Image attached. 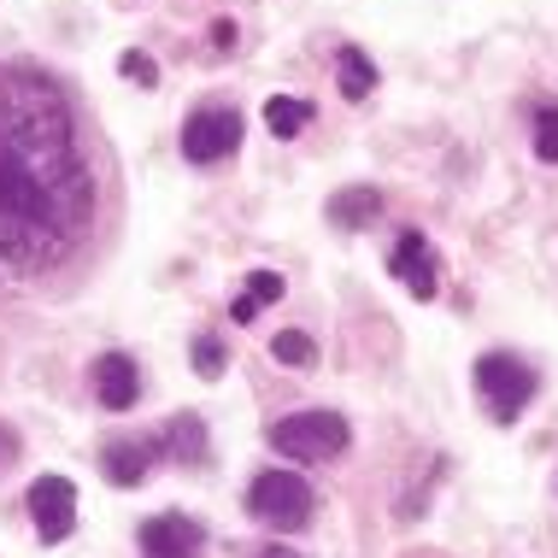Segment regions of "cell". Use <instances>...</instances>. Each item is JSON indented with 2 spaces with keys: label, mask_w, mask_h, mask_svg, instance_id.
I'll list each match as a JSON object with an SVG mask.
<instances>
[{
  "label": "cell",
  "mask_w": 558,
  "mask_h": 558,
  "mask_svg": "<svg viewBox=\"0 0 558 558\" xmlns=\"http://www.w3.org/2000/svg\"><path fill=\"white\" fill-rule=\"evenodd\" d=\"M247 300H253V306L282 300V277H277V270H247Z\"/></svg>",
  "instance_id": "obj_17"
},
{
  "label": "cell",
  "mask_w": 558,
  "mask_h": 558,
  "mask_svg": "<svg viewBox=\"0 0 558 558\" xmlns=\"http://www.w3.org/2000/svg\"><path fill=\"white\" fill-rule=\"evenodd\" d=\"M159 441H112L107 452H100V471H107L118 488H135V482H147V471H154V459H159Z\"/></svg>",
  "instance_id": "obj_10"
},
{
  "label": "cell",
  "mask_w": 558,
  "mask_h": 558,
  "mask_svg": "<svg viewBox=\"0 0 558 558\" xmlns=\"http://www.w3.org/2000/svg\"><path fill=\"white\" fill-rule=\"evenodd\" d=\"M230 318H235V324H253V318H259V306H253L247 294H235V300H230Z\"/></svg>",
  "instance_id": "obj_20"
},
{
  "label": "cell",
  "mask_w": 558,
  "mask_h": 558,
  "mask_svg": "<svg viewBox=\"0 0 558 558\" xmlns=\"http://www.w3.org/2000/svg\"><path fill=\"white\" fill-rule=\"evenodd\" d=\"M265 558H300V553H282V547H270V553H265Z\"/></svg>",
  "instance_id": "obj_22"
},
{
  "label": "cell",
  "mask_w": 558,
  "mask_h": 558,
  "mask_svg": "<svg viewBox=\"0 0 558 558\" xmlns=\"http://www.w3.org/2000/svg\"><path fill=\"white\" fill-rule=\"evenodd\" d=\"M476 395L494 424H518V412L535 400V371L518 353H482L476 359Z\"/></svg>",
  "instance_id": "obj_3"
},
{
  "label": "cell",
  "mask_w": 558,
  "mask_h": 558,
  "mask_svg": "<svg viewBox=\"0 0 558 558\" xmlns=\"http://www.w3.org/2000/svg\"><path fill=\"white\" fill-rule=\"evenodd\" d=\"M336 83H341V95H347V100H365L371 88H376L371 53H365V48H341V53H336Z\"/></svg>",
  "instance_id": "obj_12"
},
{
  "label": "cell",
  "mask_w": 558,
  "mask_h": 558,
  "mask_svg": "<svg viewBox=\"0 0 558 558\" xmlns=\"http://www.w3.org/2000/svg\"><path fill=\"white\" fill-rule=\"evenodd\" d=\"M241 135L247 130H241L235 107H201V112H189V124H183V159L189 165H218L241 147Z\"/></svg>",
  "instance_id": "obj_5"
},
{
  "label": "cell",
  "mask_w": 558,
  "mask_h": 558,
  "mask_svg": "<svg viewBox=\"0 0 558 558\" xmlns=\"http://www.w3.org/2000/svg\"><path fill=\"white\" fill-rule=\"evenodd\" d=\"M395 277L412 289L417 300H435L441 294V259H435V247H429V235L424 230H405L400 241H395Z\"/></svg>",
  "instance_id": "obj_7"
},
{
  "label": "cell",
  "mask_w": 558,
  "mask_h": 558,
  "mask_svg": "<svg viewBox=\"0 0 558 558\" xmlns=\"http://www.w3.org/2000/svg\"><path fill=\"white\" fill-rule=\"evenodd\" d=\"M265 441H270V452H282V459H294V464H324V459H336V452H347L353 429H347L341 412L312 405V412L277 417V424L265 429Z\"/></svg>",
  "instance_id": "obj_2"
},
{
  "label": "cell",
  "mask_w": 558,
  "mask_h": 558,
  "mask_svg": "<svg viewBox=\"0 0 558 558\" xmlns=\"http://www.w3.org/2000/svg\"><path fill=\"white\" fill-rule=\"evenodd\" d=\"M247 518H259L265 530H306L312 523V488L294 471H265L247 488Z\"/></svg>",
  "instance_id": "obj_4"
},
{
  "label": "cell",
  "mask_w": 558,
  "mask_h": 558,
  "mask_svg": "<svg viewBox=\"0 0 558 558\" xmlns=\"http://www.w3.org/2000/svg\"><path fill=\"white\" fill-rule=\"evenodd\" d=\"M29 518H36V535L48 541H65L71 530H77V488H71V476H36L24 494Z\"/></svg>",
  "instance_id": "obj_6"
},
{
  "label": "cell",
  "mask_w": 558,
  "mask_h": 558,
  "mask_svg": "<svg viewBox=\"0 0 558 558\" xmlns=\"http://www.w3.org/2000/svg\"><path fill=\"white\" fill-rule=\"evenodd\" d=\"M213 41H218V48H230V41H235V24L218 19V24H213Z\"/></svg>",
  "instance_id": "obj_21"
},
{
  "label": "cell",
  "mask_w": 558,
  "mask_h": 558,
  "mask_svg": "<svg viewBox=\"0 0 558 558\" xmlns=\"http://www.w3.org/2000/svg\"><path fill=\"white\" fill-rule=\"evenodd\" d=\"M535 154L547 159V165H558V107H541L535 112Z\"/></svg>",
  "instance_id": "obj_16"
},
{
  "label": "cell",
  "mask_w": 558,
  "mask_h": 558,
  "mask_svg": "<svg viewBox=\"0 0 558 558\" xmlns=\"http://www.w3.org/2000/svg\"><path fill=\"white\" fill-rule=\"evenodd\" d=\"M376 213H383V194L376 189H341L329 201V223H341V230H365V223H376Z\"/></svg>",
  "instance_id": "obj_11"
},
{
  "label": "cell",
  "mask_w": 558,
  "mask_h": 558,
  "mask_svg": "<svg viewBox=\"0 0 558 558\" xmlns=\"http://www.w3.org/2000/svg\"><path fill=\"white\" fill-rule=\"evenodd\" d=\"M206 547V530L183 511H159V518L142 523V553L147 558H194Z\"/></svg>",
  "instance_id": "obj_8"
},
{
  "label": "cell",
  "mask_w": 558,
  "mask_h": 558,
  "mask_svg": "<svg viewBox=\"0 0 558 558\" xmlns=\"http://www.w3.org/2000/svg\"><path fill=\"white\" fill-rule=\"evenodd\" d=\"M165 452L171 459H183V464H201L206 459V424L201 417H171V429H165Z\"/></svg>",
  "instance_id": "obj_14"
},
{
  "label": "cell",
  "mask_w": 558,
  "mask_h": 558,
  "mask_svg": "<svg viewBox=\"0 0 558 558\" xmlns=\"http://www.w3.org/2000/svg\"><path fill=\"white\" fill-rule=\"evenodd\" d=\"M95 165L65 88L36 65H0V277L36 282L95 230Z\"/></svg>",
  "instance_id": "obj_1"
},
{
  "label": "cell",
  "mask_w": 558,
  "mask_h": 558,
  "mask_svg": "<svg viewBox=\"0 0 558 558\" xmlns=\"http://www.w3.org/2000/svg\"><path fill=\"white\" fill-rule=\"evenodd\" d=\"M312 124V107L306 100H294V95H270L265 100V130L277 135V142H289V135H300Z\"/></svg>",
  "instance_id": "obj_13"
},
{
  "label": "cell",
  "mask_w": 558,
  "mask_h": 558,
  "mask_svg": "<svg viewBox=\"0 0 558 558\" xmlns=\"http://www.w3.org/2000/svg\"><path fill=\"white\" fill-rule=\"evenodd\" d=\"M95 395L107 412H130L135 400H142V371H135V359L130 353H107L95 365Z\"/></svg>",
  "instance_id": "obj_9"
},
{
  "label": "cell",
  "mask_w": 558,
  "mask_h": 558,
  "mask_svg": "<svg viewBox=\"0 0 558 558\" xmlns=\"http://www.w3.org/2000/svg\"><path fill=\"white\" fill-rule=\"evenodd\" d=\"M270 359L277 365H318V347H312V336H300V329H282V336H270Z\"/></svg>",
  "instance_id": "obj_15"
},
{
  "label": "cell",
  "mask_w": 558,
  "mask_h": 558,
  "mask_svg": "<svg viewBox=\"0 0 558 558\" xmlns=\"http://www.w3.org/2000/svg\"><path fill=\"white\" fill-rule=\"evenodd\" d=\"M194 365H201V376H223V347L213 336L194 341Z\"/></svg>",
  "instance_id": "obj_19"
},
{
  "label": "cell",
  "mask_w": 558,
  "mask_h": 558,
  "mask_svg": "<svg viewBox=\"0 0 558 558\" xmlns=\"http://www.w3.org/2000/svg\"><path fill=\"white\" fill-rule=\"evenodd\" d=\"M118 71H124L130 83H142V88H154V83H159V65H154L147 53H124V59H118Z\"/></svg>",
  "instance_id": "obj_18"
}]
</instances>
